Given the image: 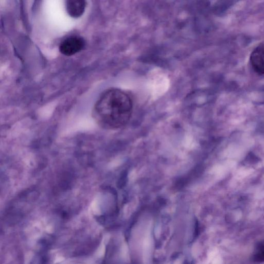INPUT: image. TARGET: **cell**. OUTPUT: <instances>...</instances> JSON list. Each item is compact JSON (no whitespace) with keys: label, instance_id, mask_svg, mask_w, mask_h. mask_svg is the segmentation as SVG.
<instances>
[{"label":"cell","instance_id":"obj_5","mask_svg":"<svg viewBox=\"0 0 264 264\" xmlns=\"http://www.w3.org/2000/svg\"><path fill=\"white\" fill-rule=\"evenodd\" d=\"M252 260L256 262L264 261V239L256 243L252 254Z\"/></svg>","mask_w":264,"mask_h":264},{"label":"cell","instance_id":"obj_1","mask_svg":"<svg viewBox=\"0 0 264 264\" xmlns=\"http://www.w3.org/2000/svg\"><path fill=\"white\" fill-rule=\"evenodd\" d=\"M134 110V101L129 94L118 88L106 90L94 105L93 117L101 127L117 129L129 121Z\"/></svg>","mask_w":264,"mask_h":264},{"label":"cell","instance_id":"obj_2","mask_svg":"<svg viewBox=\"0 0 264 264\" xmlns=\"http://www.w3.org/2000/svg\"><path fill=\"white\" fill-rule=\"evenodd\" d=\"M85 46V42L78 36H72L64 40L60 45V51L65 56H72L80 52Z\"/></svg>","mask_w":264,"mask_h":264},{"label":"cell","instance_id":"obj_3","mask_svg":"<svg viewBox=\"0 0 264 264\" xmlns=\"http://www.w3.org/2000/svg\"><path fill=\"white\" fill-rule=\"evenodd\" d=\"M251 64L257 73L264 74V45L257 47L250 56Z\"/></svg>","mask_w":264,"mask_h":264},{"label":"cell","instance_id":"obj_6","mask_svg":"<svg viewBox=\"0 0 264 264\" xmlns=\"http://www.w3.org/2000/svg\"><path fill=\"white\" fill-rule=\"evenodd\" d=\"M126 178H127V173L126 172H124L122 174L120 178L118 181V182L117 186L119 188H121L124 186L126 182Z\"/></svg>","mask_w":264,"mask_h":264},{"label":"cell","instance_id":"obj_4","mask_svg":"<svg viewBox=\"0 0 264 264\" xmlns=\"http://www.w3.org/2000/svg\"><path fill=\"white\" fill-rule=\"evenodd\" d=\"M66 10L73 18L80 17L86 8V0H66Z\"/></svg>","mask_w":264,"mask_h":264}]
</instances>
